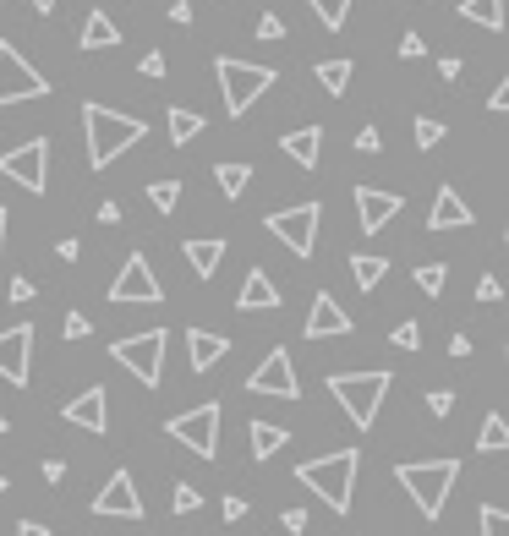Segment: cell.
<instances>
[{"mask_svg":"<svg viewBox=\"0 0 509 536\" xmlns=\"http://www.w3.org/2000/svg\"><path fill=\"white\" fill-rule=\"evenodd\" d=\"M258 39H285V22L280 17H258Z\"/></svg>","mask_w":509,"mask_h":536,"instance_id":"45","label":"cell"},{"mask_svg":"<svg viewBox=\"0 0 509 536\" xmlns=\"http://www.w3.org/2000/svg\"><path fill=\"white\" fill-rule=\"evenodd\" d=\"M307 6L318 11V22H323L329 33H340V28H345V17H351V0H307Z\"/></svg>","mask_w":509,"mask_h":536,"instance_id":"31","label":"cell"},{"mask_svg":"<svg viewBox=\"0 0 509 536\" xmlns=\"http://www.w3.org/2000/svg\"><path fill=\"white\" fill-rule=\"evenodd\" d=\"M165 345H170L165 329H143V334H126V340H115L110 356L121 361V367L132 372L143 389H159V378H165Z\"/></svg>","mask_w":509,"mask_h":536,"instance_id":"6","label":"cell"},{"mask_svg":"<svg viewBox=\"0 0 509 536\" xmlns=\"http://www.w3.org/2000/svg\"><path fill=\"white\" fill-rule=\"evenodd\" d=\"M504 236H509V225H504Z\"/></svg>","mask_w":509,"mask_h":536,"instance_id":"59","label":"cell"},{"mask_svg":"<svg viewBox=\"0 0 509 536\" xmlns=\"http://www.w3.org/2000/svg\"><path fill=\"white\" fill-rule=\"evenodd\" d=\"M488 110H493V115H509V72H504V83L488 93Z\"/></svg>","mask_w":509,"mask_h":536,"instance_id":"40","label":"cell"},{"mask_svg":"<svg viewBox=\"0 0 509 536\" xmlns=\"http://www.w3.org/2000/svg\"><path fill=\"white\" fill-rule=\"evenodd\" d=\"M449 356L466 361V356H471V334H449Z\"/></svg>","mask_w":509,"mask_h":536,"instance_id":"47","label":"cell"},{"mask_svg":"<svg viewBox=\"0 0 509 536\" xmlns=\"http://www.w3.org/2000/svg\"><path fill=\"white\" fill-rule=\"evenodd\" d=\"M427 55V44L416 39V33H406V39H400V61H422Z\"/></svg>","mask_w":509,"mask_h":536,"instance_id":"41","label":"cell"},{"mask_svg":"<svg viewBox=\"0 0 509 536\" xmlns=\"http://www.w3.org/2000/svg\"><path fill=\"white\" fill-rule=\"evenodd\" d=\"M66 422L72 427H83V433H110V394L99 389V383H88L77 400H66Z\"/></svg>","mask_w":509,"mask_h":536,"instance_id":"15","label":"cell"},{"mask_svg":"<svg viewBox=\"0 0 509 536\" xmlns=\"http://www.w3.org/2000/svg\"><path fill=\"white\" fill-rule=\"evenodd\" d=\"M148 203H154L159 214H176V203H181V181H148Z\"/></svg>","mask_w":509,"mask_h":536,"instance_id":"33","label":"cell"},{"mask_svg":"<svg viewBox=\"0 0 509 536\" xmlns=\"http://www.w3.org/2000/svg\"><path fill=\"white\" fill-rule=\"evenodd\" d=\"M214 181H219V192H225V197H241V192H247V181H252V165H214Z\"/></svg>","mask_w":509,"mask_h":536,"instance_id":"29","label":"cell"},{"mask_svg":"<svg viewBox=\"0 0 509 536\" xmlns=\"http://www.w3.org/2000/svg\"><path fill=\"white\" fill-rule=\"evenodd\" d=\"M438 77H444V83H455V77H460V55H444V61H438Z\"/></svg>","mask_w":509,"mask_h":536,"instance_id":"48","label":"cell"},{"mask_svg":"<svg viewBox=\"0 0 509 536\" xmlns=\"http://www.w3.org/2000/svg\"><path fill=\"white\" fill-rule=\"evenodd\" d=\"M318 83L340 99V93L351 88V61H318Z\"/></svg>","mask_w":509,"mask_h":536,"instance_id":"30","label":"cell"},{"mask_svg":"<svg viewBox=\"0 0 509 536\" xmlns=\"http://www.w3.org/2000/svg\"><path fill=\"white\" fill-rule=\"evenodd\" d=\"M351 279H356V290L384 285V279H389V258H367V252H356V258H351Z\"/></svg>","mask_w":509,"mask_h":536,"instance_id":"27","label":"cell"},{"mask_svg":"<svg viewBox=\"0 0 509 536\" xmlns=\"http://www.w3.org/2000/svg\"><path fill=\"white\" fill-rule=\"evenodd\" d=\"M0 176L17 181L22 192H44V181H50V143H44V137H33V143L0 154Z\"/></svg>","mask_w":509,"mask_h":536,"instance_id":"9","label":"cell"},{"mask_svg":"<svg viewBox=\"0 0 509 536\" xmlns=\"http://www.w3.org/2000/svg\"><path fill=\"white\" fill-rule=\"evenodd\" d=\"M170 509H176V515H198V509H203V493H198V487H187V482H181L176 493H170Z\"/></svg>","mask_w":509,"mask_h":536,"instance_id":"36","label":"cell"},{"mask_svg":"<svg viewBox=\"0 0 509 536\" xmlns=\"http://www.w3.org/2000/svg\"><path fill=\"white\" fill-rule=\"evenodd\" d=\"M143 77H165V55H159V50L143 55Z\"/></svg>","mask_w":509,"mask_h":536,"instance_id":"46","label":"cell"},{"mask_svg":"<svg viewBox=\"0 0 509 536\" xmlns=\"http://www.w3.org/2000/svg\"><path fill=\"white\" fill-rule=\"evenodd\" d=\"M214 77H219V93H225V115H236V121L274 88V66H252V61H236V55H219Z\"/></svg>","mask_w":509,"mask_h":536,"instance_id":"5","label":"cell"},{"mask_svg":"<svg viewBox=\"0 0 509 536\" xmlns=\"http://www.w3.org/2000/svg\"><path fill=\"white\" fill-rule=\"evenodd\" d=\"M0 247H6V208H0Z\"/></svg>","mask_w":509,"mask_h":536,"instance_id":"55","label":"cell"},{"mask_svg":"<svg viewBox=\"0 0 509 536\" xmlns=\"http://www.w3.org/2000/svg\"><path fill=\"white\" fill-rule=\"evenodd\" d=\"M165 433L176 438L181 449H192L198 460H214V454H219V405L208 400V405H198V411L170 416V422H165Z\"/></svg>","mask_w":509,"mask_h":536,"instance_id":"7","label":"cell"},{"mask_svg":"<svg viewBox=\"0 0 509 536\" xmlns=\"http://www.w3.org/2000/svg\"><path fill=\"white\" fill-rule=\"evenodd\" d=\"M55 6H61V0H33V11H39V17H50Z\"/></svg>","mask_w":509,"mask_h":536,"instance_id":"54","label":"cell"},{"mask_svg":"<svg viewBox=\"0 0 509 536\" xmlns=\"http://www.w3.org/2000/svg\"><path fill=\"white\" fill-rule=\"evenodd\" d=\"M6 433H11V422H6V416H0V438H6Z\"/></svg>","mask_w":509,"mask_h":536,"instance_id":"56","label":"cell"},{"mask_svg":"<svg viewBox=\"0 0 509 536\" xmlns=\"http://www.w3.org/2000/svg\"><path fill=\"white\" fill-rule=\"evenodd\" d=\"M477 520H482V536H509V515H504L499 504H482Z\"/></svg>","mask_w":509,"mask_h":536,"instance_id":"35","label":"cell"},{"mask_svg":"<svg viewBox=\"0 0 509 536\" xmlns=\"http://www.w3.org/2000/svg\"><path fill=\"white\" fill-rule=\"evenodd\" d=\"M225 520H247V498L230 493V498H225Z\"/></svg>","mask_w":509,"mask_h":536,"instance_id":"49","label":"cell"},{"mask_svg":"<svg viewBox=\"0 0 509 536\" xmlns=\"http://www.w3.org/2000/svg\"><path fill=\"white\" fill-rule=\"evenodd\" d=\"M187 263H192V274L198 279H214L219 274V258H225V241H187Z\"/></svg>","mask_w":509,"mask_h":536,"instance_id":"24","label":"cell"},{"mask_svg":"<svg viewBox=\"0 0 509 536\" xmlns=\"http://www.w3.org/2000/svg\"><path fill=\"white\" fill-rule=\"evenodd\" d=\"M395 476H400V487L411 493V504H416V515L422 520H438L444 515V504H449V487L460 482V460H406V465H395Z\"/></svg>","mask_w":509,"mask_h":536,"instance_id":"4","label":"cell"},{"mask_svg":"<svg viewBox=\"0 0 509 536\" xmlns=\"http://www.w3.org/2000/svg\"><path fill=\"white\" fill-rule=\"evenodd\" d=\"M17 536H50V526H44V520H22Z\"/></svg>","mask_w":509,"mask_h":536,"instance_id":"52","label":"cell"},{"mask_svg":"<svg viewBox=\"0 0 509 536\" xmlns=\"http://www.w3.org/2000/svg\"><path fill=\"white\" fill-rule=\"evenodd\" d=\"M28 372H33V323H11V329H0V378L22 389Z\"/></svg>","mask_w":509,"mask_h":536,"instance_id":"14","label":"cell"},{"mask_svg":"<svg viewBox=\"0 0 509 536\" xmlns=\"http://www.w3.org/2000/svg\"><path fill=\"white\" fill-rule=\"evenodd\" d=\"M170 22H181V28H187V22H192V0H176V6H170Z\"/></svg>","mask_w":509,"mask_h":536,"instance_id":"50","label":"cell"},{"mask_svg":"<svg viewBox=\"0 0 509 536\" xmlns=\"http://www.w3.org/2000/svg\"><path fill=\"white\" fill-rule=\"evenodd\" d=\"M94 515L99 520H143V498L132 487V471H110V482L94 493Z\"/></svg>","mask_w":509,"mask_h":536,"instance_id":"13","label":"cell"},{"mask_svg":"<svg viewBox=\"0 0 509 536\" xmlns=\"http://www.w3.org/2000/svg\"><path fill=\"white\" fill-rule=\"evenodd\" d=\"M247 433H252V460H274V454L291 444V433L280 422H252Z\"/></svg>","mask_w":509,"mask_h":536,"instance_id":"22","label":"cell"},{"mask_svg":"<svg viewBox=\"0 0 509 536\" xmlns=\"http://www.w3.org/2000/svg\"><path fill=\"white\" fill-rule=\"evenodd\" d=\"M356 148H362V154H378V148H384V132H378V126H362V132H356Z\"/></svg>","mask_w":509,"mask_h":536,"instance_id":"39","label":"cell"},{"mask_svg":"<svg viewBox=\"0 0 509 536\" xmlns=\"http://www.w3.org/2000/svg\"><path fill=\"white\" fill-rule=\"evenodd\" d=\"M460 22H477L488 33H504V0H460Z\"/></svg>","mask_w":509,"mask_h":536,"instance_id":"25","label":"cell"},{"mask_svg":"<svg viewBox=\"0 0 509 536\" xmlns=\"http://www.w3.org/2000/svg\"><path fill=\"white\" fill-rule=\"evenodd\" d=\"M280 526L291 531V536H302V531H307V509H285V515H280Z\"/></svg>","mask_w":509,"mask_h":536,"instance_id":"43","label":"cell"},{"mask_svg":"<svg viewBox=\"0 0 509 536\" xmlns=\"http://www.w3.org/2000/svg\"><path fill=\"white\" fill-rule=\"evenodd\" d=\"M471 208H466V197L455 192V186H438V197H433V214H427V230H466L471 225Z\"/></svg>","mask_w":509,"mask_h":536,"instance_id":"18","label":"cell"},{"mask_svg":"<svg viewBox=\"0 0 509 536\" xmlns=\"http://www.w3.org/2000/svg\"><path fill=\"white\" fill-rule=\"evenodd\" d=\"M50 83H44L39 72H33L28 61L17 55V44L0 39V104H22V99H44Z\"/></svg>","mask_w":509,"mask_h":536,"instance_id":"10","label":"cell"},{"mask_svg":"<svg viewBox=\"0 0 509 536\" xmlns=\"http://www.w3.org/2000/svg\"><path fill=\"white\" fill-rule=\"evenodd\" d=\"M11 301H33V285H28V279H11Z\"/></svg>","mask_w":509,"mask_h":536,"instance_id":"53","label":"cell"},{"mask_svg":"<svg viewBox=\"0 0 509 536\" xmlns=\"http://www.w3.org/2000/svg\"><path fill=\"white\" fill-rule=\"evenodd\" d=\"M427 411L449 416V411H455V389H427Z\"/></svg>","mask_w":509,"mask_h":536,"instance_id":"38","label":"cell"},{"mask_svg":"<svg viewBox=\"0 0 509 536\" xmlns=\"http://www.w3.org/2000/svg\"><path fill=\"white\" fill-rule=\"evenodd\" d=\"M236 307H241V312H274V307H280V290H274V279L263 274V268H252V274L241 279Z\"/></svg>","mask_w":509,"mask_h":536,"instance_id":"21","label":"cell"},{"mask_svg":"<svg viewBox=\"0 0 509 536\" xmlns=\"http://www.w3.org/2000/svg\"><path fill=\"white\" fill-rule=\"evenodd\" d=\"M389 372H329V394L340 400V411L351 416L356 433H367V427L378 422V411H384V394H389Z\"/></svg>","mask_w":509,"mask_h":536,"instance_id":"3","label":"cell"},{"mask_svg":"<svg viewBox=\"0 0 509 536\" xmlns=\"http://www.w3.org/2000/svg\"><path fill=\"white\" fill-rule=\"evenodd\" d=\"M280 148H285V159H291V165L318 170V154H323V126H296V132H285V137H280Z\"/></svg>","mask_w":509,"mask_h":536,"instance_id":"19","label":"cell"},{"mask_svg":"<svg viewBox=\"0 0 509 536\" xmlns=\"http://www.w3.org/2000/svg\"><path fill=\"white\" fill-rule=\"evenodd\" d=\"M225 351H230L225 334H214V329H187V361H192V372H208L214 361H225Z\"/></svg>","mask_w":509,"mask_h":536,"instance_id":"20","label":"cell"},{"mask_svg":"<svg viewBox=\"0 0 509 536\" xmlns=\"http://www.w3.org/2000/svg\"><path fill=\"white\" fill-rule=\"evenodd\" d=\"M99 225H121V203H99Z\"/></svg>","mask_w":509,"mask_h":536,"instance_id":"51","label":"cell"},{"mask_svg":"<svg viewBox=\"0 0 509 536\" xmlns=\"http://www.w3.org/2000/svg\"><path fill=\"white\" fill-rule=\"evenodd\" d=\"M110 301H121V307H154V301H165V290H159V279H154L143 252H132V258L121 263V274H115V285H110Z\"/></svg>","mask_w":509,"mask_h":536,"instance_id":"11","label":"cell"},{"mask_svg":"<svg viewBox=\"0 0 509 536\" xmlns=\"http://www.w3.org/2000/svg\"><path fill=\"white\" fill-rule=\"evenodd\" d=\"M83 50H115V44H121V28H115L110 17H104V11H88V22H83Z\"/></svg>","mask_w":509,"mask_h":536,"instance_id":"23","label":"cell"},{"mask_svg":"<svg viewBox=\"0 0 509 536\" xmlns=\"http://www.w3.org/2000/svg\"><path fill=\"white\" fill-rule=\"evenodd\" d=\"M6 487H11V482H6V476H0V493H6Z\"/></svg>","mask_w":509,"mask_h":536,"instance_id":"57","label":"cell"},{"mask_svg":"<svg viewBox=\"0 0 509 536\" xmlns=\"http://www.w3.org/2000/svg\"><path fill=\"white\" fill-rule=\"evenodd\" d=\"M395 214H400V192H378V186H356V219H362V230H367V236H378V230H384Z\"/></svg>","mask_w":509,"mask_h":536,"instance_id":"17","label":"cell"},{"mask_svg":"<svg viewBox=\"0 0 509 536\" xmlns=\"http://www.w3.org/2000/svg\"><path fill=\"white\" fill-rule=\"evenodd\" d=\"M318 219H323L318 203H296V208H280V214H269L263 225H269V236L285 241L296 258H312V247H318Z\"/></svg>","mask_w":509,"mask_h":536,"instance_id":"8","label":"cell"},{"mask_svg":"<svg viewBox=\"0 0 509 536\" xmlns=\"http://www.w3.org/2000/svg\"><path fill=\"white\" fill-rule=\"evenodd\" d=\"M247 389H252V394H269V400H296V394H302V383H296V367H291V356H285V345H274V351L252 367Z\"/></svg>","mask_w":509,"mask_h":536,"instance_id":"12","label":"cell"},{"mask_svg":"<svg viewBox=\"0 0 509 536\" xmlns=\"http://www.w3.org/2000/svg\"><path fill=\"white\" fill-rule=\"evenodd\" d=\"M504 361H509V345H504Z\"/></svg>","mask_w":509,"mask_h":536,"instance_id":"58","label":"cell"},{"mask_svg":"<svg viewBox=\"0 0 509 536\" xmlns=\"http://www.w3.org/2000/svg\"><path fill=\"white\" fill-rule=\"evenodd\" d=\"M444 285H449L444 263H422V268H416V290H422V296H444Z\"/></svg>","mask_w":509,"mask_h":536,"instance_id":"32","label":"cell"},{"mask_svg":"<svg viewBox=\"0 0 509 536\" xmlns=\"http://www.w3.org/2000/svg\"><path fill=\"white\" fill-rule=\"evenodd\" d=\"M411 132H416V148H438V143H444V121H433V115H416Z\"/></svg>","mask_w":509,"mask_h":536,"instance_id":"34","label":"cell"},{"mask_svg":"<svg viewBox=\"0 0 509 536\" xmlns=\"http://www.w3.org/2000/svg\"><path fill=\"white\" fill-rule=\"evenodd\" d=\"M351 329H356L351 312H345L329 290H318V296H312V312H307V340H334V334H351Z\"/></svg>","mask_w":509,"mask_h":536,"instance_id":"16","label":"cell"},{"mask_svg":"<svg viewBox=\"0 0 509 536\" xmlns=\"http://www.w3.org/2000/svg\"><path fill=\"white\" fill-rule=\"evenodd\" d=\"M389 345H395V351H422V329H416V323H400V329L389 334Z\"/></svg>","mask_w":509,"mask_h":536,"instance_id":"37","label":"cell"},{"mask_svg":"<svg viewBox=\"0 0 509 536\" xmlns=\"http://www.w3.org/2000/svg\"><path fill=\"white\" fill-rule=\"evenodd\" d=\"M477 454H509V422L499 411L482 416V433H477Z\"/></svg>","mask_w":509,"mask_h":536,"instance_id":"26","label":"cell"},{"mask_svg":"<svg viewBox=\"0 0 509 536\" xmlns=\"http://www.w3.org/2000/svg\"><path fill=\"white\" fill-rule=\"evenodd\" d=\"M499 296H504V285H499L493 274H482V279H477V301H499Z\"/></svg>","mask_w":509,"mask_h":536,"instance_id":"42","label":"cell"},{"mask_svg":"<svg viewBox=\"0 0 509 536\" xmlns=\"http://www.w3.org/2000/svg\"><path fill=\"white\" fill-rule=\"evenodd\" d=\"M356 465H362V454H356V449H334V454H318V460H302V465H296V482H302L307 493H318L334 515H351Z\"/></svg>","mask_w":509,"mask_h":536,"instance_id":"2","label":"cell"},{"mask_svg":"<svg viewBox=\"0 0 509 536\" xmlns=\"http://www.w3.org/2000/svg\"><path fill=\"white\" fill-rule=\"evenodd\" d=\"M88 329H94V323H88L83 312H66V340H83Z\"/></svg>","mask_w":509,"mask_h":536,"instance_id":"44","label":"cell"},{"mask_svg":"<svg viewBox=\"0 0 509 536\" xmlns=\"http://www.w3.org/2000/svg\"><path fill=\"white\" fill-rule=\"evenodd\" d=\"M165 126H170V143L187 148L192 137L203 132V115H198V110H170V115H165Z\"/></svg>","mask_w":509,"mask_h":536,"instance_id":"28","label":"cell"},{"mask_svg":"<svg viewBox=\"0 0 509 536\" xmlns=\"http://www.w3.org/2000/svg\"><path fill=\"white\" fill-rule=\"evenodd\" d=\"M83 132H88V165H94V170H110L126 148L143 143L148 126L137 121V115L110 110V104H83Z\"/></svg>","mask_w":509,"mask_h":536,"instance_id":"1","label":"cell"}]
</instances>
